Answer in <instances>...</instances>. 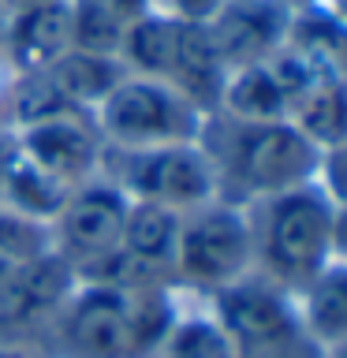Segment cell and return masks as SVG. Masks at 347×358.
<instances>
[{
  "instance_id": "6da1fadb",
  "label": "cell",
  "mask_w": 347,
  "mask_h": 358,
  "mask_svg": "<svg viewBox=\"0 0 347 358\" xmlns=\"http://www.w3.org/2000/svg\"><path fill=\"white\" fill-rule=\"evenodd\" d=\"M176 310V287H116L101 280H78L41 336L49 358H157L168 340Z\"/></svg>"
},
{
  "instance_id": "7a4b0ae2",
  "label": "cell",
  "mask_w": 347,
  "mask_h": 358,
  "mask_svg": "<svg viewBox=\"0 0 347 358\" xmlns=\"http://www.w3.org/2000/svg\"><path fill=\"white\" fill-rule=\"evenodd\" d=\"M198 145L217 179V198L235 206L313 183L329 157L291 120H239L228 112H209Z\"/></svg>"
},
{
  "instance_id": "3957f363",
  "label": "cell",
  "mask_w": 347,
  "mask_h": 358,
  "mask_svg": "<svg viewBox=\"0 0 347 358\" xmlns=\"http://www.w3.org/2000/svg\"><path fill=\"white\" fill-rule=\"evenodd\" d=\"M246 209L254 239V273L295 295L332 262H340V198L321 179L257 198Z\"/></svg>"
},
{
  "instance_id": "277c9868",
  "label": "cell",
  "mask_w": 347,
  "mask_h": 358,
  "mask_svg": "<svg viewBox=\"0 0 347 358\" xmlns=\"http://www.w3.org/2000/svg\"><path fill=\"white\" fill-rule=\"evenodd\" d=\"M120 60L131 75H146L172 86L179 97H187L206 116L220 108L228 67H224L206 22L146 11L123 34Z\"/></svg>"
},
{
  "instance_id": "5b68a950",
  "label": "cell",
  "mask_w": 347,
  "mask_h": 358,
  "mask_svg": "<svg viewBox=\"0 0 347 358\" xmlns=\"http://www.w3.org/2000/svg\"><path fill=\"white\" fill-rule=\"evenodd\" d=\"M250 273H254V239L243 206L213 198L179 217L176 257H172L176 287L217 295V291L239 284Z\"/></svg>"
},
{
  "instance_id": "8992f818",
  "label": "cell",
  "mask_w": 347,
  "mask_h": 358,
  "mask_svg": "<svg viewBox=\"0 0 347 358\" xmlns=\"http://www.w3.org/2000/svg\"><path fill=\"white\" fill-rule=\"evenodd\" d=\"M213 317L228 336L235 358H321L325 351L302 332L295 299L265 276H243L239 284L217 291Z\"/></svg>"
},
{
  "instance_id": "52a82bcc",
  "label": "cell",
  "mask_w": 347,
  "mask_h": 358,
  "mask_svg": "<svg viewBox=\"0 0 347 358\" xmlns=\"http://www.w3.org/2000/svg\"><path fill=\"white\" fill-rule=\"evenodd\" d=\"M101 176L116 183L131 201H150L176 213L198 209L217 198V179L198 142L146 145V150L105 145Z\"/></svg>"
},
{
  "instance_id": "ba28073f",
  "label": "cell",
  "mask_w": 347,
  "mask_h": 358,
  "mask_svg": "<svg viewBox=\"0 0 347 358\" xmlns=\"http://www.w3.org/2000/svg\"><path fill=\"white\" fill-rule=\"evenodd\" d=\"M94 123L105 145L146 150V145L198 142L206 112H198L172 86L127 71L116 83V90L94 108Z\"/></svg>"
},
{
  "instance_id": "9c48e42d",
  "label": "cell",
  "mask_w": 347,
  "mask_h": 358,
  "mask_svg": "<svg viewBox=\"0 0 347 358\" xmlns=\"http://www.w3.org/2000/svg\"><path fill=\"white\" fill-rule=\"evenodd\" d=\"M127 209L131 198L116 183H108L105 176L78 183L67 194L64 209L56 213V220L49 224L52 254L64 257L78 280L90 276L97 265H105L120 250Z\"/></svg>"
},
{
  "instance_id": "30bf717a",
  "label": "cell",
  "mask_w": 347,
  "mask_h": 358,
  "mask_svg": "<svg viewBox=\"0 0 347 358\" xmlns=\"http://www.w3.org/2000/svg\"><path fill=\"white\" fill-rule=\"evenodd\" d=\"M78 276L64 257L52 250L15 268L4 284H0V343H38L71 295Z\"/></svg>"
},
{
  "instance_id": "8fae6325",
  "label": "cell",
  "mask_w": 347,
  "mask_h": 358,
  "mask_svg": "<svg viewBox=\"0 0 347 358\" xmlns=\"http://www.w3.org/2000/svg\"><path fill=\"white\" fill-rule=\"evenodd\" d=\"M19 153L41 172L60 179L64 187H78L86 179L101 176V157H105V138H101L94 112H60L52 120L15 127Z\"/></svg>"
},
{
  "instance_id": "7c38bea8",
  "label": "cell",
  "mask_w": 347,
  "mask_h": 358,
  "mask_svg": "<svg viewBox=\"0 0 347 358\" xmlns=\"http://www.w3.org/2000/svg\"><path fill=\"white\" fill-rule=\"evenodd\" d=\"M206 27L224 67L239 71L269 60L288 41L291 4L288 0H224Z\"/></svg>"
},
{
  "instance_id": "4fadbf2b",
  "label": "cell",
  "mask_w": 347,
  "mask_h": 358,
  "mask_svg": "<svg viewBox=\"0 0 347 358\" xmlns=\"http://www.w3.org/2000/svg\"><path fill=\"white\" fill-rule=\"evenodd\" d=\"M71 49V0H49L8 19L0 34V52L11 71H45Z\"/></svg>"
},
{
  "instance_id": "5bb4252c",
  "label": "cell",
  "mask_w": 347,
  "mask_h": 358,
  "mask_svg": "<svg viewBox=\"0 0 347 358\" xmlns=\"http://www.w3.org/2000/svg\"><path fill=\"white\" fill-rule=\"evenodd\" d=\"M291 299H295L299 324L310 336V343L321 347V351H344V340H347V268H344V257L332 262L325 273H318L306 287H299Z\"/></svg>"
},
{
  "instance_id": "9a60e30c",
  "label": "cell",
  "mask_w": 347,
  "mask_h": 358,
  "mask_svg": "<svg viewBox=\"0 0 347 358\" xmlns=\"http://www.w3.org/2000/svg\"><path fill=\"white\" fill-rule=\"evenodd\" d=\"M49 78L56 83V90L71 101L75 108L94 112L105 101L116 83L127 75L120 56H105V52H86V49H67L56 64L45 67Z\"/></svg>"
},
{
  "instance_id": "2e32d148",
  "label": "cell",
  "mask_w": 347,
  "mask_h": 358,
  "mask_svg": "<svg viewBox=\"0 0 347 358\" xmlns=\"http://www.w3.org/2000/svg\"><path fill=\"white\" fill-rule=\"evenodd\" d=\"M288 120L318 145L321 153L344 150L347 138V97H344V75H321L310 90L291 105Z\"/></svg>"
},
{
  "instance_id": "e0dca14e",
  "label": "cell",
  "mask_w": 347,
  "mask_h": 358,
  "mask_svg": "<svg viewBox=\"0 0 347 358\" xmlns=\"http://www.w3.org/2000/svg\"><path fill=\"white\" fill-rule=\"evenodd\" d=\"M71 190L75 187H64L60 179L41 172L38 164H30L27 157L19 153V161L11 164L4 187H0V201H4L8 209H15L19 217H30L38 224H52Z\"/></svg>"
},
{
  "instance_id": "ac0fdd59",
  "label": "cell",
  "mask_w": 347,
  "mask_h": 358,
  "mask_svg": "<svg viewBox=\"0 0 347 358\" xmlns=\"http://www.w3.org/2000/svg\"><path fill=\"white\" fill-rule=\"evenodd\" d=\"M123 34H127V22L108 15L105 8L90 4V0H71V49L120 56Z\"/></svg>"
},
{
  "instance_id": "d6986e66",
  "label": "cell",
  "mask_w": 347,
  "mask_h": 358,
  "mask_svg": "<svg viewBox=\"0 0 347 358\" xmlns=\"http://www.w3.org/2000/svg\"><path fill=\"white\" fill-rule=\"evenodd\" d=\"M220 4L224 0H150V11H161V15H172V19H187V22H209Z\"/></svg>"
},
{
  "instance_id": "ffe728a7",
  "label": "cell",
  "mask_w": 347,
  "mask_h": 358,
  "mask_svg": "<svg viewBox=\"0 0 347 358\" xmlns=\"http://www.w3.org/2000/svg\"><path fill=\"white\" fill-rule=\"evenodd\" d=\"M15 161H19V134L8 120H0V187H4V179H8Z\"/></svg>"
},
{
  "instance_id": "44dd1931",
  "label": "cell",
  "mask_w": 347,
  "mask_h": 358,
  "mask_svg": "<svg viewBox=\"0 0 347 358\" xmlns=\"http://www.w3.org/2000/svg\"><path fill=\"white\" fill-rule=\"evenodd\" d=\"M90 4L105 8L108 15H116L120 22H127V27H131L139 15H146V11H150V0H90Z\"/></svg>"
},
{
  "instance_id": "7402d4cb",
  "label": "cell",
  "mask_w": 347,
  "mask_h": 358,
  "mask_svg": "<svg viewBox=\"0 0 347 358\" xmlns=\"http://www.w3.org/2000/svg\"><path fill=\"white\" fill-rule=\"evenodd\" d=\"M0 358H49L38 343H0Z\"/></svg>"
},
{
  "instance_id": "603a6c76",
  "label": "cell",
  "mask_w": 347,
  "mask_h": 358,
  "mask_svg": "<svg viewBox=\"0 0 347 358\" xmlns=\"http://www.w3.org/2000/svg\"><path fill=\"white\" fill-rule=\"evenodd\" d=\"M11 83H15V71H11V64L4 60V52H0V120H4V105H8Z\"/></svg>"
}]
</instances>
